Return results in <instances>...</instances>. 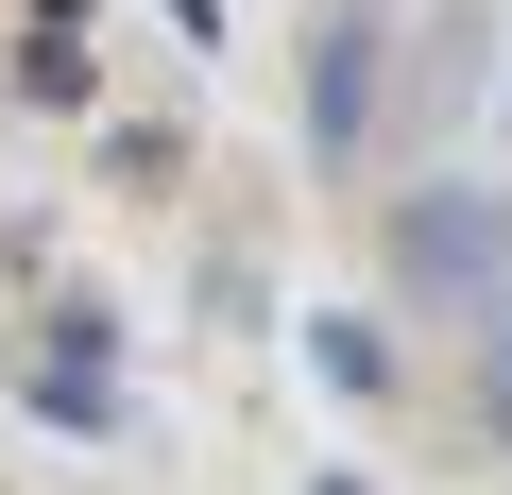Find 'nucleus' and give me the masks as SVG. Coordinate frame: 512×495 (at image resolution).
Here are the masks:
<instances>
[{
  "label": "nucleus",
  "instance_id": "f03ea898",
  "mask_svg": "<svg viewBox=\"0 0 512 495\" xmlns=\"http://www.w3.org/2000/svg\"><path fill=\"white\" fill-rule=\"evenodd\" d=\"M359 137H376V18L342 0V18H325V52H308V154L342 171Z\"/></svg>",
  "mask_w": 512,
  "mask_h": 495
},
{
  "label": "nucleus",
  "instance_id": "20e7f679",
  "mask_svg": "<svg viewBox=\"0 0 512 495\" xmlns=\"http://www.w3.org/2000/svg\"><path fill=\"white\" fill-rule=\"evenodd\" d=\"M308 359H325V393H342V410H376V393H393V342H376L359 308H325V325H308Z\"/></svg>",
  "mask_w": 512,
  "mask_h": 495
},
{
  "label": "nucleus",
  "instance_id": "7ed1b4c3",
  "mask_svg": "<svg viewBox=\"0 0 512 495\" xmlns=\"http://www.w3.org/2000/svg\"><path fill=\"white\" fill-rule=\"evenodd\" d=\"M478 52H495L478 18H427V52H410V103H393V120H410V137H444V120H478V103H461V86H478Z\"/></svg>",
  "mask_w": 512,
  "mask_h": 495
},
{
  "label": "nucleus",
  "instance_id": "f257e3e1",
  "mask_svg": "<svg viewBox=\"0 0 512 495\" xmlns=\"http://www.w3.org/2000/svg\"><path fill=\"white\" fill-rule=\"evenodd\" d=\"M376 274H393V308H495V291H512V188H478V171L393 188Z\"/></svg>",
  "mask_w": 512,
  "mask_h": 495
},
{
  "label": "nucleus",
  "instance_id": "39448f33",
  "mask_svg": "<svg viewBox=\"0 0 512 495\" xmlns=\"http://www.w3.org/2000/svg\"><path fill=\"white\" fill-rule=\"evenodd\" d=\"M478 427L512 444V291H495V359H478Z\"/></svg>",
  "mask_w": 512,
  "mask_h": 495
}]
</instances>
